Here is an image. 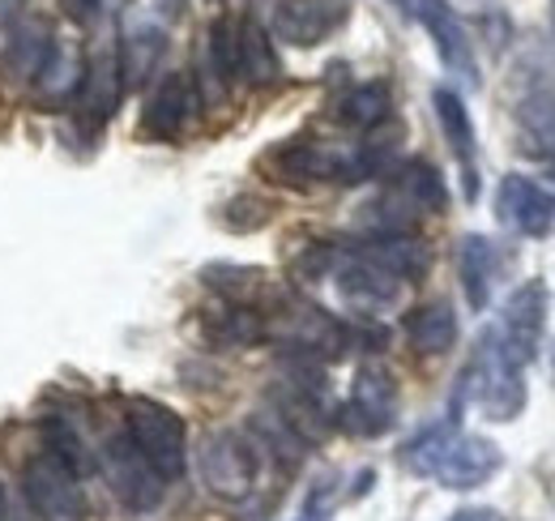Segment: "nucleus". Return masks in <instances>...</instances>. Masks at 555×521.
I'll list each match as a JSON object with an SVG mask.
<instances>
[{
	"instance_id": "412c9836",
	"label": "nucleus",
	"mask_w": 555,
	"mask_h": 521,
	"mask_svg": "<svg viewBox=\"0 0 555 521\" xmlns=\"http://www.w3.org/2000/svg\"><path fill=\"white\" fill-rule=\"evenodd\" d=\"M495 244L487 236H466L457 244V274H462V287H466V304L475 313H483L487 300H491V282H495Z\"/></svg>"
},
{
	"instance_id": "393cba45",
	"label": "nucleus",
	"mask_w": 555,
	"mask_h": 521,
	"mask_svg": "<svg viewBox=\"0 0 555 521\" xmlns=\"http://www.w3.org/2000/svg\"><path fill=\"white\" fill-rule=\"evenodd\" d=\"M202 326H206L209 342H218V346H253L266 338V321L257 308H240L227 300H222V308L202 313Z\"/></svg>"
},
{
	"instance_id": "c9c22d12",
	"label": "nucleus",
	"mask_w": 555,
	"mask_h": 521,
	"mask_svg": "<svg viewBox=\"0 0 555 521\" xmlns=\"http://www.w3.org/2000/svg\"><path fill=\"white\" fill-rule=\"evenodd\" d=\"M552 372H555V355H552Z\"/></svg>"
},
{
	"instance_id": "0eeeda50",
	"label": "nucleus",
	"mask_w": 555,
	"mask_h": 521,
	"mask_svg": "<svg viewBox=\"0 0 555 521\" xmlns=\"http://www.w3.org/2000/svg\"><path fill=\"white\" fill-rule=\"evenodd\" d=\"M338 423L359 441H376L398 423V381L380 364H363L354 372L347 406L338 410Z\"/></svg>"
},
{
	"instance_id": "72a5a7b5",
	"label": "nucleus",
	"mask_w": 555,
	"mask_h": 521,
	"mask_svg": "<svg viewBox=\"0 0 555 521\" xmlns=\"http://www.w3.org/2000/svg\"><path fill=\"white\" fill-rule=\"evenodd\" d=\"M9 518V505H4V487H0V521Z\"/></svg>"
},
{
	"instance_id": "423d86ee",
	"label": "nucleus",
	"mask_w": 555,
	"mask_h": 521,
	"mask_svg": "<svg viewBox=\"0 0 555 521\" xmlns=\"http://www.w3.org/2000/svg\"><path fill=\"white\" fill-rule=\"evenodd\" d=\"M94 466L103 470V479H107L112 496H116L125 509H133V513H150V509H158V500H163V483H167V479H163V474H158V470L138 454V445L129 441V432L107 436Z\"/></svg>"
},
{
	"instance_id": "39448f33",
	"label": "nucleus",
	"mask_w": 555,
	"mask_h": 521,
	"mask_svg": "<svg viewBox=\"0 0 555 521\" xmlns=\"http://www.w3.org/2000/svg\"><path fill=\"white\" fill-rule=\"evenodd\" d=\"M22 492H26L30 509L48 521H86V513H90V500L81 492V474H73L52 449H39L26 461Z\"/></svg>"
},
{
	"instance_id": "a211bd4d",
	"label": "nucleus",
	"mask_w": 555,
	"mask_h": 521,
	"mask_svg": "<svg viewBox=\"0 0 555 521\" xmlns=\"http://www.w3.org/2000/svg\"><path fill=\"white\" fill-rule=\"evenodd\" d=\"M338 291H343V300H347L350 308H359V313H376V308H385V304L398 300L402 282H398L393 274L376 269L372 260L354 257L338 269Z\"/></svg>"
},
{
	"instance_id": "e433bc0d",
	"label": "nucleus",
	"mask_w": 555,
	"mask_h": 521,
	"mask_svg": "<svg viewBox=\"0 0 555 521\" xmlns=\"http://www.w3.org/2000/svg\"><path fill=\"white\" fill-rule=\"evenodd\" d=\"M304 521H317V518H304Z\"/></svg>"
},
{
	"instance_id": "7ed1b4c3",
	"label": "nucleus",
	"mask_w": 555,
	"mask_h": 521,
	"mask_svg": "<svg viewBox=\"0 0 555 521\" xmlns=\"http://www.w3.org/2000/svg\"><path fill=\"white\" fill-rule=\"evenodd\" d=\"M278 185H363L372 180L367 163L359 150H338V145H325V141H286L278 145L274 154H266L261 163Z\"/></svg>"
},
{
	"instance_id": "f8f14e48",
	"label": "nucleus",
	"mask_w": 555,
	"mask_h": 521,
	"mask_svg": "<svg viewBox=\"0 0 555 521\" xmlns=\"http://www.w3.org/2000/svg\"><path fill=\"white\" fill-rule=\"evenodd\" d=\"M495 218L526 240H543L555 231V196L526 176H504L495 189Z\"/></svg>"
},
{
	"instance_id": "aec40b11",
	"label": "nucleus",
	"mask_w": 555,
	"mask_h": 521,
	"mask_svg": "<svg viewBox=\"0 0 555 521\" xmlns=\"http://www.w3.org/2000/svg\"><path fill=\"white\" fill-rule=\"evenodd\" d=\"M402 329H406V342L418 355H444L457 342V317H453V304H444V300L411 308L402 317Z\"/></svg>"
},
{
	"instance_id": "2eb2a0df",
	"label": "nucleus",
	"mask_w": 555,
	"mask_h": 521,
	"mask_svg": "<svg viewBox=\"0 0 555 521\" xmlns=\"http://www.w3.org/2000/svg\"><path fill=\"white\" fill-rule=\"evenodd\" d=\"M431 107H436V120H440V129H444V141L453 145V158H457V167H462L466 201H475V196H479V163H475V150H479V141H475L470 112H466L462 94H457V90H449V86H436V94H431Z\"/></svg>"
},
{
	"instance_id": "20e7f679",
	"label": "nucleus",
	"mask_w": 555,
	"mask_h": 521,
	"mask_svg": "<svg viewBox=\"0 0 555 521\" xmlns=\"http://www.w3.org/2000/svg\"><path fill=\"white\" fill-rule=\"evenodd\" d=\"M125 432L138 445V454L163 479H180L184 474V466H189V432H184V419L171 406H163L154 397H129Z\"/></svg>"
},
{
	"instance_id": "6ab92c4d",
	"label": "nucleus",
	"mask_w": 555,
	"mask_h": 521,
	"mask_svg": "<svg viewBox=\"0 0 555 521\" xmlns=\"http://www.w3.org/2000/svg\"><path fill=\"white\" fill-rule=\"evenodd\" d=\"M77 99H81V112H86L94 125H107V116H112V112L120 107V99H125V77H120L116 52H103V56L90 61V68L81 73Z\"/></svg>"
},
{
	"instance_id": "f257e3e1",
	"label": "nucleus",
	"mask_w": 555,
	"mask_h": 521,
	"mask_svg": "<svg viewBox=\"0 0 555 521\" xmlns=\"http://www.w3.org/2000/svg\"><path fill=\"white\" fill-rule=\"evenodd\" d=\"M402 466L418 479H431V483L449 487V492H470V487H483L487 479L504 466V454L487 436L462 432L457 423H436V428L418 432L415 441L402 449Z\"/></svg>"
},
{
	"instance_id": "9b49d317",
	"label": "nucleus",
	"mask_w": 555,
	"mask_h": 521,
	"mask_svg": "<svg viewBox=\"0 0 555 521\" xmlns=\"http://www.w3.org/2000/svg\"><path fill=\"white\" fill-rule=\"evenodd\" d=\"M398 4H402L418 26L431 35V43H436V52H440L444 68H453V73H462L466 81H475V86H479L475 43H470L466 26L457 22V13L449 9V0H398Z\"/></svg>"
},
{
	"instance_id": "5701e85b",
	"label": "nucleus",
	"mask_w": 555,
	"mask_h": 521,
	"mask_svg": "<svg viewBox=\"0 0 555 521\" xmlns=\"http://www.w3.org/2000/svg\"><path fill=\"white\" fill-rule=\"evenodd\" d=\"M389 116H393V94H389L385 81H363V86L347 90L343 103H338V120L347 129H359V132L385 129Z\"/></svg>"
},
{
	"instance_id": "1a4fd4ad",
	"label": "nucleus",
	"mask_w": 555,
	"mask_h": 521,
	"mask_svg": "<svg viewBox=\"0 0 555 521\" xmlns=\"http://www.w3.org/2000/svg\"><path fill=\"white\" fill-rule=\"evenodd\" d=\"M547 304H552V295H547V282H539V278L521 282V287L508 295V304H504V317H500L495 338H500V346L508 351V359L521 364V368L539 355L543 326H547Z\"/></svg>"
},
{
	"instance_id": "a878e982",
	"label": "nucleus",
	"mask_w": 555,
	"mask_h": 521,
	"mask_svg": "<svg viewBox=\"0 0 555 521\" xmlns=\"http://www.w3.org/2000/svg\"><path fill=\"white\" fill-rule=\"evenodd\" d=\"M278 52L270 43V30L257 22V17H244L240 22V77L253 81V86H270L278 81Z\"/></svg>"
},
{
	"instance_id": "7c9ffc66",
	"label": "nucleus",
	"mask_w": 555,
	"mask_h": 521,
	"mask_svg": "<svg viewBox=\"0 0 555 521\" xmlns=\"http://www.w3.org/2000/svg\"><path fill=\"white\" fill-rule=\"evenodd\" d=\"M449 521H504V518H500L495 509H479V505H475V509H457Z\"/></svg>"
},
{
	"instance_id": "9d476101",
	"label": "nucleus",
	"mask_w": 555,
	"mask_h": 521,
	"mask_svg": "<svg viewBox=\"0 0 555 521\" xmlns=\"http://www.w3.org/2000/svg\"><path fill=\"white\" fill-rule=\"evenodd\" d=\"M350 17V0H274L270 30L278 43L291 48H317L330 35H338Z\"/></svg>"
},
{
	"instance_id": "473e14b6",
	"label": "nucleus",
	"mask_w": 555,
	"mask_h": 521,
	"mask_svg": "<svg viewBox=\"0 0 555 521\" xmlns=\"http://www.w3.org/2000/svg\"><path fill=\"white\" fill-rule=\"evenodd\" d=\"M22 4H26V0H0V26H9V22L22 13Z\"/></svg>"
},
{
	"instance_id": "4be33fe9",
	"label": "nucleus",
	"mask_w": 555,
	"mask_h": 521,
	"mask_svg": "<svg viewBox=\"0 0 555 521\" xmlns=\"http://www.w3.org/2000/svg\"><path fill=\"white\" fill-rule=\"evenodd\" d=\"M402 209H423V214H444L449 193H444V180L440 171L427 163V158H411L398 176H393V193Z\"/></svg>"
},
{
	"instance_id": "b1692460",
	"label": "nucleus",
	"mask_w": 555,
	"mask_h": 521,
	"mask_svg": "<svg viewBox=\"0 0 555 521\" xmlns=\"http://www.w3.org/2000/svg\"><path fill=\"white\" fill-rule=\"evenodd\" d=\"M517 120H521L526 150H530L534 158H543L555 176V94L552 90H534V94L517 107Z\"/></svg>"
},
{
	"instance_id": "f03ea898",
	"label": "nucleus",
	"mask_w": 555,
	"mask_h": 521,
	"mask_svg": "<svg viewBox=\"0 0 555 521\" xmlns=\"http://www.w3.org/2000/svg\"><path fill=\"white\" fill-rule=\"evenodd\" d=\"M462 397H470L487 419L508 423L526 410V381H521V364L508 359V351L500 346L495 329H487L466 377H462Z\"/></svg>"
},
{
	"instance_id": "c756f323",
	"label": "nucleus",
	"mask_w": 555,
	"mask_h": 521,
	"mask_svg": "<svg viewBox=\"0 0 555 521\" xmlns=\"http://www.w3.org/2000/svg\"><path fill=\"white\" fill-rule=\"evenodd\" d=\"M61 9L69 13L77 26H86V22H94V13L103 9V0H61Z\"/></svg>"
},
{
	"instance_id": "2f4dec72",
	"label": "nucleus",
	"mask_w": 555,
	"mask_h": 521,
	"mask_svg": "<svg viewBox=\"0 0 555 521\" xmlns=\"http://www.w3.org/2000/svg\"><path fill=\"white\" fill-rule=\"evenodd\" d=\"M184 4H189V0H154V13H158L163 22H176V17L184 13Z\"/></svg>"
},
{
	"instance_id": "f3484780",
	"label": "nucleus",
	"mask_w": 555,
	"mask_h": 521,
	"mask_svg": "<svg viewBox=\"0 0 555 521\" xmlns=\"http://www.w3.org/2000/svg\"><path fill=\"white\" fill-rule=\"evenodd\" d=\"M354 257L372 260L376 269L393 274L398 282H415V278L427 274V265H431V253L418 244L415 236H406V231H376V236H367L359 244Z\"/></svg>"
},
{
	"instance_id": "cd10ccee",
	"label": "nucleus",
	"mask_w": 555,
	"mask_h": 521,
	"mask_svg": "<svg viewBox=\"0 0 555 521\" xmlns=\"http://www.w3.org/2000/svg\"><path fill=\"white\" fill-rule=\"evenodd\" d=\"M43 432H48V449L61 457L73 474H90V470H94V457H90V449H86V441L73 432V423H65V419H48Z\"/></svg>"
},
{
	"instance_id": "bb28decb",
	"label": "nucleus",
	"mask_w": 555,
	"mask_h": 521,
	"mask_svg": "<svg viewBox=\"0 0 555 521\" xmlns=\"http://www.w3.org/2000/svg\"><path fill=\"white\" fill-rule=\"evenodd\" d=\"M206 56H209V77L218 81V90H227L240 77V22H231V17L209 22Z\"/></svg>"
},
{
	"instance_id": "ddd939ff",
	"label": "nucleus",
	"mask_w": 555,
	"mask_h": 521,
	"mask_svg": "<svg viewBox=\"0 0 555 521\" xmlns=\"http://www.w3.org/2000/svg\"><path fill=\"white\" fill-rule=\"evenodd\" d=\"M197 112V81L189 73H167L154 94L145 99V116H141V129L158 141H176L180 132L189 129Z\"/></svg>"
},
{
	"instance_id": "4468645a",
	"label": "nucleus",
	"mask_w": 555,
	"mask_h": 521,
	"mask_svg": "<svg viewBox=\"0 0 555 521\" xmlns=\"http://www.w3.org/2000/svg\"><path fill=\"white\" fill-rule=\"evenodd\" d=\"M56 56V35L43 17H26L9 30V43L0 52V68L9 81H39L43 68Z\"/></svg>"
},
{
	"instance_id": "dca6fc26",
	"label": "nucleus",
	"mask_w": 555,
	"mask_h": 521,
	"mask_svg": "<svg viewBox=\"0 0 555 521\" xmlns=\"http://www.w3.org/2000/svg\"><path fill=\"white\" fill-rule=\"evenodd\" d=\"M163 56H167V30L154 17H145V13H129L125 17V30H120V52H116L125 90L150 81Z\"/></svg>"
},
{
	"instance_id": "c85d7f7f",
	"label": "nucleus",
	"mask_w": 555,
	"mask_h": 521,
	"mask_svg": "<svg viewBox=\"0 0 555 521\" xmlns=\"http://www.w3.org/2000/svg\"><path fill=\"white\" fill-rule=\"evenodd\" d=\"M222 218H227L231 231H257V227L270 223V201H261V196H235Z\"/></svg>"
},
{
	"instance_id": "6e6552de",
	"label": "nucleus",
	"mask_w": 555,
	"mask_h": 521,
	"mask_svg": "<svg viewBox=\"0 0 555 521\" xmlns=\"http://www.w3.org/2000/svg\"><path fill=\"white\" fill-rule=\"evenodd\" d=\"M197 470H202V483H206L214 496L222 500H244L253 487H257V449L235 436V432H214L202 441V454H197Z\"/></svg>"
},
{
	"instance_id": "f704fd0d",
	"label": "nucleus",
	"mask_w": 555,
	"mask_h": 521,
	"mask_svg": "<svg viewBox=\"0 0 555 521\" xmlns=\"http://www.w3.org/2000/svg\"><path fill=\"white\" fill-rule=\"evenodd\" d=\"M552 26H555V0H552Z\"/></svg>"
}]
</instances>
